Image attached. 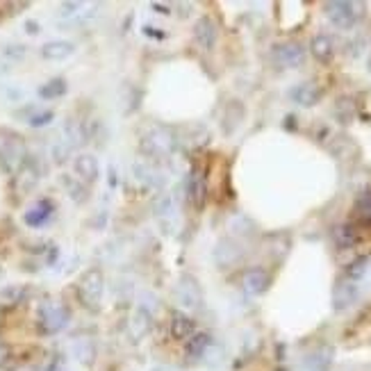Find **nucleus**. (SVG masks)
I'll return each instance as SVG.
<instances>
[{"mask_svg":"<svg viewBox=\"0 0 371 371\" xmlns=\"http://www.w3.org/2000/svg\"><path fill=\"white\" fill-rule=\"evenodd\" d=\"M50 119H53V112H44V114L35 116V119H32L30 123H32V125H46Z\"/></svg>","mask_w":371,"mask_h":371,"instance_id":"obj_21","label":"nucleus"},{"mask_svg":"<svg viewBox=\"0 0 371 371\" xmlns=\"http://www.w3.org/2000/svg\"><path fill=\"white\" fill-rule=\"evenodd\" d=\"M356 210L360 212L362 219H367V221H371V191H367L365 196H360V200L356 203Z\"/></svg>","mask_w":371,"mask_h":371,"instance_id":"obj_19","label":"nucleus"},{"mask_svg":"<svg viewBox=\"0 0 371 371\" xmlns=\"http://www.w3.org/2000/svg\"><path fill=\"white\" fill-rule=\"evenodd\" d=\"M276 57L278 62L285 66H299L303 62V48L297 44H287V46H278L276 48Z\"/></svg>","mask_w":371,"mask_h":371,"instance_id":"obj_10","label":"nucleus"},{"mask_svg":"<svg viewBox=\"0 0 371 371\" xmlns=\"http://www.w3.org/2000/svg\"><path fill=\"white\" fill-rule=\"evenodd\" d=\"M73 53V44H69V41H50V44H46L44 48H41V55L46 57V60H66Z\"/></svg>","mask_w":371,"mask_h":371,"instance_id":"obj_9","label":"nucleus"},{"mask_svg":"<svg viewBox=\"0 0 371 371\" xmlns=\"http://www.w3.org/2000/svg\"><path fill=\"white\" fill-rule=\"evenodd\" d=\"M356 237L358 235L351 226H344V228H340V232H337V239H340L342 246H351V244L356 242Z\"/></svg>","mask_w":371,"mask_h":371,"instance_id":"obj_20","label":"nucleus"},{"mask_svg":"<svg viewBox=\"0 0 371 371\" xmlns=\"http://www.w3.org/2000/svg\"><path fill=\"white\" fill-rule=\"evenodd\" d=\"M37 178H39V175H37L35 168L25 164V166L21 168V171H19V175H16V178H14V182L19 184L21 191L25 194V191H30L32 187H35V184H37Z\"/></svg>","mask_w":371,"mask_h":371,"instance_id":"obj_13","label":"nucleus"},{"mask_svg":"<svg viewBox=\"0 0 371 371\" xmlns=\"http://www.w3.org/2000/svg\"><path fill=\"white\" fill-rule=\"evenodd\" d=\"M148 328H150V322H148V315L144 310H139V312H134V317H132V322H130V331L134 337H144L148 333Z\"/></svg>","mask_w":371,"mask_h":371,"instance_id":"obj_15","label":"nucleus"},{"mask_svg":"<svg viewBox=\"0 0 371 371\" xmlns=\"http://www.w3.org/2000/svg\"><path fill=\"white\" fill-rule=\"evenodd\" d=\"M23 157H25V144L19 134L0 132V159L10 168H16L23 164Z\"/></svg>","mask_w":371,"mask_h":371,"instance_id":"obj_3","label":"nucleus"},{"mask_svg":"<svg viewBox=\"0 0 371 371\" xmlns=\"http://www.w3.org/2000/svg\"><path fill=\"white\" fill-rule=\"evenodd\" d=\"M194 331H196V324H194V319H189L187 315L175 312V315L171 317V335L175 337V340L187 342L194 337Z\"/></svg>","mask_w":371,"mask_h":371,"instance_id":"obj_6","label":"nucleus"},{"mask_svg":"<svg viewBox=\"0 0 371 371\" xmlns=\"http://www.w3.org/2000/svg\"><path fill=\"white\" fill-rule=\"evenodd\" d=\"M64 91H66L64 80H50L48 84H44V87L39 89V94L41 98H60Z\"/></svg>","mask_w":371,"mask_h":371,"instance_id":"obj_18","label":"nucleus"},{"mask_svg":"<svg viewBox=\"0 0 371 371\" xmlns=\"http://www.w3.org/2000/svg\"><path fill=\"white\" fill-rule=\"evenodd\" d=\"M294 98H297L301 105H315L319 100V89L315 84H303V87L294 91Z\"/></svg>","mask_w":371,"mask_h":371,"instance_id":"obj_14","label":"nucleus"},{"mask_svg":"<svg viewBox=\"0 0 371 371\" xmlns=\"http://www.w3.org/2000/svg\"><path fill=\"white\" fill-rule=\"evenodd\" d=\"M210 347V337L207 335H194L191 340H187V353L191 358H200Z\"/></svg>","mask_w":371,"mask_h":371,"instance_id":"obj_16","label":"nucleus"},{"mask_svg":"<svg viewBox=\"0 0 371 371\" xmlns=\"http://www.w3.org/2000/svg\"><path fill=\"white\" fill-rule=\"evenodd\" d=\"M207 187H205V178L200 171H194L191 173V180H189V196H191V203L196 207H203L205 203V196H207Z\"/></svg>","mask_w":371,"mask_h":371,"instance_id":"obj_11","label":"nucleus"},{"mask_svg":"<svg viewBox=\"0 0 371 371\" xmlns=\"http://www.w3.org/2000/svg\"><path fill=\"white\" fill-rule=\"evenodd\" d=\"M312 53H315L322 62L331 60L333 48H331V41H328V37H317L315 41H312Z\"/></svg>","mask_w":371,"mask_h":371,"instance_id":"obj_17","label":"nucleus"},{"mask_svg":"<svg viewBox=\"0 0 371 371\" xmlns=\"http://www.w3.org/2000/svg\"><path fill=\"white\" fill-rule=\"evenodd\" d=\"M216 37H219L216 23L210 16H203V19H198L196 25H194V39H196V44L203 50H212L216 44Z\"/></svg>","mask_w":371,"mask_h":371,"instance_id":"obj_4","label":"nucleus"},{"mask_svg":"<svg viewBox=\"0 0 371 371\" xmlns=\"http://www.w3.org/2000/svg\"><path fill=\"white\" fill-rule=\"evenodd\" d=\"M326 10H328L326 12L328 19L335 25H340V28H349L358 16V12H351V10H356V5H351V3H328Z\"/></svg>","mask_w":371,"mask_h":371,"instance_id":"obj_5","label":"nucleus"},{"mask_svg":"<svg viewBox=\"0 0 371 371\" xmlns=\"http://www.w3.org/2000/svg\"><path fill=\"white\" fill-rule=\"evenodd\" d=\"M69 322V310L57 301H46L39 308V331L44 335H55Z\"/></svg>","mask_w":371,"mask_h":371,"instance_id":"obj_2","label":"nucleus"},{"mask_svg":"<svg viewBox=\"0 0 371 371\" xmlns=\"http://www.w3.org/2000/svg\"><path fill=\"white\" fill-rule=\"evenodd\" d=\"M103 292L105 278L100 274V269H89V271L82 274V278L78 281V297L84 308L96 312L100 308V301H103Z\"/></svg>","mask_w":371,"mask_h":371,"instance_id":"obj_1","label":"nucleus"},{"mask_svg":"<svg viewBox=\"0 0 371 371\" xmlns=\"http://www.w3.org/2000/svg\"><path fill=\"white\" fill-rule=\"evenodd\" d=\"M269 285V276L262 269H251V271L244 276V287L248 294H262Z\"/></svg>","mask_w":371,"mask_h":371,"instance_id":"obj_8","label":"nucleus"},{"mask_svg":"<svg viewBox=\"0 0 371 371\" xmlns=\"http://www.w3.org/2000/svg\"><path fill=\"white\" fill-rule=\"evenodd\" d=\"M50 210H53V203H50V200H41V203H37L28 214H25V223L32 228L41 226L50 216Z\"/></svg>","mask_w":371,"mask_h":371,"instance_id":"obj_12","label":"nucleus"},{"mask_svg":"<svg viewBox=\"0 0 371 371\" xmlns=\"http://www.w3.org/2000/svg\"><path fill=\"white\" fill-rule=\"evenodd\" d=\"M75 173L84 182H94L98 178V162L94 155H80L75 159Z\"/></svg>","mask_w":371,"mask_h":371,"instance_id":"obj_7","label":"nucleus"}]
</instances>
